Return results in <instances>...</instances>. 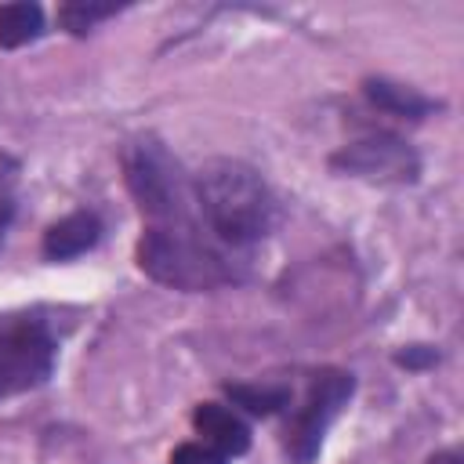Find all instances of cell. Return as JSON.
<instances>
[{"label":"cell","instance_id":"obj_1","mask_svg":"<svg viewBox=\"0 0 464 464\" xmlns=\"http://www.w3.org/2000/svg\"><path fill=\"white\" fill-rule=\"evenodd\" d=\"M192 196L207 228L228 246L257 243L276 221V196L243 160H207L192 178Z\"/></svg>","mask_w":464,"mask_h":464},{"label":"cell","instance_id":"obj_4","mask_svg":"<svg viewBox=\"0 0 464 464\" xmlns=\"http://www.w3.org/2000/svg\"><path fill=\"white\" fill-rule=\"evenodd\" d=\"M54 334L36 315L0 319V399L40 388L54 370Z\"/></svg>","mask_w":464,"mask_h":464},{"label":"cell","instance_id":"obj_11","mask_svg":"<svg viewBox=\"0 0 464 464\" xmlns=\"http://www.w3.org/2000/svg\"><path fill=\"white\" fill-rule=\"evenodd\" d=\"M225 395L232 399V406L254 417H272L283 406H290V388L283 384H225Z\"/></svg>","mask_w":464,"mask_h":464},{"label":"cell","instance_id":"obj_15","mask_svg":"<svg viewBox=\"0 0 464 464\" xmlns=\"http://www.w3.org/2000/svg\"><path fill=\"white\" fill-rule=\"evenodd\" d=\"M14 174H18V160H14V156H7V152L0 149V192L14 181Z\"/></svg>","mask_w":464,"mask_h":464},{"label":"cell","instance_id":"obj_3","mask_svg":"<svg viewBox=\"0 0 464 464\" xmlns=\"http://www.w3.org/2000/svg\"><path fill=\"white\" fill-rule=\"evenodd\" d=\"M123 178L134 196V203L149 218H181L188 203V185L181 174V163L167 152V145L152 134H141L123 145Z\"/></svg>","mask_w":464,"mask_h":464},{"label":"cell","instance_id":"obj_8","mask_svg":"<svg viewBox=\"0 0 464 464\" xmlns=\"http://www.w3.org/2000/svg\"><path fill=\"white\" fill-rule=\"evenodd\" d=\"M192 424L207 439V446H214L225 457H239L250 450V428L221 402H199L192 413Z\"/></svg>","mask_w":464,"mask_h":464},{"label":"cell","instance_id":"obj_9","mask_svg":"<svg viewBox=\"0 0 464 464\" xmlns=\"http://www.w3.org/2000/svg\"><path fill=\"white\" fill-rule=\"evenodd\" d=\"M362 94H366L381 112H392V116H402V120H424V116H431V112L442 109L435 98L420 94V91L410 87V83L388 80V76H366V80H362Z\"/></svg>","mask_w":464,"mask_h":464},{"label":"cell","instance_id":"obj_10","mask_svg":"<svg viewBox=\"0 0 464 464\" xmlns=\"http://www.w3.org/2000/svg\"><path fill=\"white\" fill-rule=\"evenodd\" d=\"M44 33V11L40 4H4L0 7V47H22V44H33L36 36Z\"/></svg>","mask_w":464,"mask_h":464},{"label":"cell","instance_id":"obj_2","mask_svg":"<svg viewBox=\"0 0 464 464\" xmlns=\"http://www.w3.org/2000/svg\"><path fill=\"white\" fill-rule=\"evenodd\" d=\"M138 268L149 279H156L170 290H185V294L218 290L236 279L232 265L214 246H207L199 236H192L188 225L145 228L138 239Z\"/></svg>","mask_w":464,"mask_h":464},{"label":"cell","instance_id":"obj_5","mask_svg":"<svg viewBox=\"0 0 464 464\" xmlns=\"http://www.w3.org/2000/svg\"><path fill=\"white\" fill-rule=\"evenodd\" d=\"M352 392H355V377L344 370H319L312 377L304 406L294 413V420L283 431V453L290 464H312L319 457L326 428L337 420V413L344 410Z\"/></svg>","mask_w":464,"mask_h":464},{"label":"cell","instance_id":"obj_12","mask_svg":"<svg viewBox=\"0 0 464 464\" xmlns=\"http://www.w3.org/2000/svg\"><path fill=\"white\" fill-rule=\"evenodd\" d=\"M120 11H123V4H65V7L58 11V22H62L69 33L83 36V33H91L98 22H105V18H112V14H120Z\"/></svg>","mask_w":464,"mask_h":464},{"label":"cell","instance_id":"obj_17","mask_svg":"<svg viewBox=\"0 0 464 464\" xmlns=\"http://www.w3.org/2000/svg\"><path fill=\"white\" fill-rule=\"evenodd\" d=\"M424 464H460V457H457L453 450H446V453H435V457H428Z\"/></svg>","mask_w":464,"mask_h":464},{"label":"cell","instance_id":"obj_6","mask_svg":"<svg viewBox=\"0 0 464 464\" xmlns=\"http://www.w3.org/2000/svg\"><path fill=\"white\" fill-rule=\"evenodd\" d=\"M330 170L370 181V185H413L420 178V156L410 141L395 134H373V138L341 145L330 156Z\"/></svg>","mask_w":464,"mask_h":464},{"label":"cell","instance_id":"obj_14","mask_svg":"<svg viewBox=\"0 0 464 464\" xmlns=\"http://www.w3.org/2000/svg\"><path fill=\"white\" fill-rule=\"evenodd\" d=\"M395 362L406 366V370H428V366L439 362V352L431 344H406V348L395 352Z\"/></svg>","mask_w":464,"mask_h":464},{"label":"cell","instance_id":"obj_16","mask_svg":"<svg viewBox=\"0 0 464 464\" xmlns=\"http://www.w3.org/2000/svg\"><path fill=\"white\" fill-rule=\"evenodd\" d=\"M11 218H14V203H11L7 196H0V239H4V232H7Z\"/></svg>","mask_w":464,"mask_h":464},{"label":"cell","instance_id":"obj_7","mask_svg":"<svg viewBox=\"0 0 464 464\" xmlns=\"http://www.w3.org/2000/svg\"><path fill=\"white\" fill-rule=\"evenodd\" d=\"M98 239H102V221L91 210H80V214L54 221L44 232V257L47 261H72V257L94 250Z\"/></svg>","mask_w":464,"mask_h":464},{"label":"cell","instance_id":"obj_13","mask_svg":"<svg viewBox=\"0 0 464 464\" xmlns=\"http://www.w3.org/2000/svg\"><path fill=\"white\" fill-rule=\"evenodd\" d=\"M170 464H228V457L218 453V450L207 446V442H181V446L170 453Z\"/></svg>","mask_w":464,"mask_h":464}]
</instances>
